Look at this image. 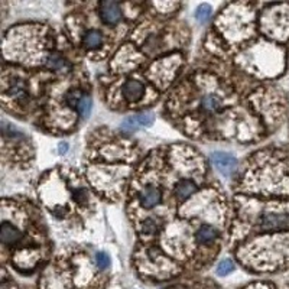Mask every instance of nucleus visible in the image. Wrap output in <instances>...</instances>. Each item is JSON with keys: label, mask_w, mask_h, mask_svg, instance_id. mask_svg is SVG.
Returning a JSON list of instances; mask_svg holds the SVG:
<instances>
[{"label": "nucleus", "mask_w": 289, "mask_h": 289, "mask_svg": "<svg viewBox=\"0 0 289 289\" xmlns=\"http://www.w3.org/2000/svg\"><path fill=\"white\" fill-rule=\"evenodd\" d=\"M260 229L263 231H288L289 213H265L260 217Z\"/></svg>", "instance_id": "obj_1"}, {"label": "nucleus", "mask_w": 289, "mask_h": 289, "mask_svg": "<svg viewBox=\"0 0 289 289\" xmlns=\"http://www.w3.org/2000/svg\"><path fill=\"white\" fill-rule=\"evenodd\" d=\"M210 160L214 165V168L219 171L220 174H223L224 177L231 175L236 171V168H237V159L234 156H231L230 153L214 152V153H211Z\"/></svg>", "instance_id": "obj_2"}, {"label": "nucleus", "mask_w": 289, "mask_h": 289, "mask_svg": "<svg viewBox=\"0 0 289 289\" xmlns=\"http://www.w3.org/2000/svg\"><path fill=\"white\" fill-rule=\"evenodd\" d=\"M100 16L107 25H116L121 19V9L116 2H101L100 3Z\"/></svg>", "instance_id": "obj_3"}, {"label": "nucleus", "mask_w": 289, "mask_h": 289, "mask_svg": "<svg viewBox=\"0 0 289 289\" xmlns=\"http://www.w3.org/2000/svg\"><path fill=\"white\" fill-rule=\"evenodd\" d=\"M121 93H123L125 99L128 100V101L135 103V101H139V100L143 97V94H145V86H143L140 81L130 80L128 81V82H125V86H123V89H121Z\"/></svg>", "instance_id": "obj_4"}, {"label": "nucleus", "mask_w": 289, "mask_h": 289, "mask_svg": "<svg viewBox=\"0 0 289 289\" xmlns=\"http://www.w3.org/2000/svg\"><path fill=\"white\" fill-rule=\"evenodd\" d=\"M0 239H2V243H5V244H13L22 239V231L16 229L15 226H12L8 221H3L2 227H0Z\"/></svg>", "instance_id": "obj_5"}, {"label": "nucleus", "mask_w": 289, "mask_h": 289, "mask_svg": "<svg viewBox=\"0 0 289 289\" xmlns=\"http://www.w3.org/2000/svg\"><path fill=\"white\" fill-rule=\"evenodd\" d=\"M160 199H162V194L156 187H146L140 192V204L145 209H152V207L158 205Z\"/></svg>", "instance_id": "obj_6"}, {"label": "nucleus", "mask_w": 289, "mask_h": 289, "mask_svg": "<svg viewBox=\"0 0 289 289\" xmlns=\"http://www.w3.org/2000/svg\"><path fill=\"white\" fill-rule=\"evenodd\" d=\"M197 191V185L190 180H184L178 182V185L175 187V195L180 199L190 198L191 195Z\"/></svg>", "instance_id": "obj_7"}, {"label": "nucleus", "mask_w": 289, "mask_h": 289, "mask_svg": "<svg viewBox=\"0 0 289 289\" xmlns=\"http://www.w3.org/2000/svg\"><path fill=\"white\" fill-rule=\"evenodd\" d=\"M45 65L54 71H67L68 70V64L67 61L61 57L60 54H51L50 57L45 61Z\"/></svg>", "instance_id": "obj_8"}, {"label": "nucleus", "mask_w": 289, "mask_h": 289, "mask_svg": "<svg viewBox=\"0 0 289 289\" xmlns=\"http://www.w3.org/2000/svg\"><path fill=\"white\" fill-rule=\"evenodd\" d=\"M195 237H197L199 243L209 244L213 240H216L217 231H216L214 227H211V226H202V227H199V230L197 231V236H195Z\"/></svg>", "instance_id": "obj_9"}, {"label": "nucleus", "mask_w": 289, "mask_h": 289, "mask_svg": "<svg viewBox=\"0 0 289 289\" xmlns=\"http://www.w3.org/2000/svg\"><path fill=\"white\" fill-rule=\"evenodd\" d=\"M103 42V35L100 33L99 30H89L86 35H84V45L93 50V48H99Z\"/></svg>", "instance_id": "obj_10"}, {"label": "nucleus", "mask_w": 289, "mask_h": 289, "mask_svg": "<svg viewBox=\"0 0 289 289\" xmlns=\"http://www.w3.org/2000/svg\"><path fill=\"white\" fill-rule=\"evenodd\" d=\"M201 107L204 111H216L221 107V100L214 94H209L201 100Z\"/></svg>", "instance_id": "obj_11"}, {"label": "nucleus", "mask_w": 289, "mask_h": 289, "mask_svg": "<svg viewBox=\"0 0 289 289\" xmlns=\"http://www.w3.org/2000/svg\"><path fill=\"white\" fill-rule=\"evenodd\" d=\"M133 120V123L136 125V128L140 129V128H145V126H149L153 123L155 120V116L149 113V111H143V113H139V114H135L133 117H130Z\"/></svg>", "instance_id": "obj_12"}, {"label": "nucleus", "mask_w": 289, "mask_h": 289, "mask_svg": "<svg viewBox=\"0 0 289 289\" xmlns=\"http://www.w3.org/2000/svg\"><path fill=\"white\" fill-rule=\"evenodd\" d=\"M91 99L89 96H82V99L78 101V104H77V110L80 111V114L84 117V119H87L89 116H90V111H91Z\"/></svg>", "instance_id": "obj_13"}, {"label": "nucleus", "mask_w": 289, "mask_h": 289, "mask_svg": "<svg viewBox=\"0 0 289 289\" xmlns=\"http://www.w3.org/2000/svg\"><path fill=\"white\" fill-rule=\"evenodd\" d=\"M234 270V263L229 259H224L221 260L219 263V266H217V273H219L220 276H226V275H229Z\"/></svg>", "instance_id": "obj_14"}, {"label": "nucleus", "mask_w": 289, "mask_h": 289, "mask_svg": "<svg viewBox=\"0 0 289 289\" xmlns=\"http://www.w3.org/2000/svg\"><path fill=\"white\" fill-rule=\"evenodd\" d=\"M210 16H211V6L210 5H199L198 9L195 12V18L199 22H205V20L210 19Z\"/></svg>", "instance_id": "obj_15"}, {"label": "nucleus", "mask_w": 289, "mask_h": 289, "mask_svg": "<svg viewBox=\"0 0 289 289\" xmlns=\"http://www.w3.org/2000/svg\"><path fill=\"white\" fill-rule=\"evenodd\" d=\"M10 96L13 97H25L26 96V89H25V84L20 80H18L12 87H10Z\"/></svg>", "instance_id": "obj_16"}, {"label": "nucleus", "mask_w": 289, "mask_h": 289, "mask_svg": "<svg viewBox=\"0 0 289 289\" xmlns=\"http://www.w3.org/2000/svg\"><path fill=\"white\" fill-rule=\"evenodd\" d=\"M96 262H97V266H99L100 269H107L110 266V258L107 253H103V252H100L96 255Z\"/></svg>", "instance_id": "obj_17"}, {"label": "nucleus", "mask_w": 289, "mask_h": 289, "mask_svg": "<svg viewBox=\"0 0 289 289\" xmlns=\"http://www.w3.org/2000/svg\"><path fill=\"white\" fill-rule=\"evenodd\" d=\"M82 96H84V94L78 90L71 91V93L67 94V101H68V104H70V106H72V107H77V104H78V101L82 99Z\"/></svg>", "instance_id": "obj_18"}, {"label": "nucleus", "mask_w": 289, "mask_h": 289, "mask_svg": "<svg viewBox=\"0 0 289 289\" xmlns=\"http://www.w3.org/2000/svg\"><path fill=\"white\" fill-rule=\"evenodd\" d=\"M72 195H74V199L78 202V204H86L87 202V194L84 190H72Z\"/></svg>", "instance_id": "obj_19"}, {"label": "nucleus", "mask_w": 289, "mask_h": 289, "mask_svg": "<svg viewBox=\"0 0 289 289\" xmlns=\"http://www.w3.org/2000/svg\"><path fill=\"white\" fill-rule=\"evenodd\" d=\"M142 229H143L145 233H155V231L158 230V226H156V223H155L153 220L148 219L142 224Z\"/></svg>", "instance_id": "obj_20"}, {"label": "nucleus", "mask_w": 289, "mask_h": 289, "mask_svg": "<svg viewBox=\"0 0 289 289\" xmlns=\"http://www.w3.org/2000/svg\"><path fill=\"white\" fill-rule=\"evenodd\" d=\"M67 148H68V146H67L65 143H61L60 146H58V150H60V153H65Z\"/></svg>", "instance_id": "obj_21"}]
</instances>
